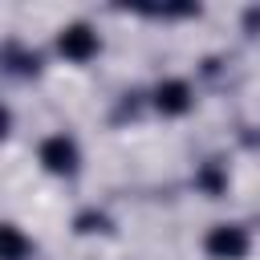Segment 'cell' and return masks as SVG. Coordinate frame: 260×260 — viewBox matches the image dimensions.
I'll list each match as a JSON object with an SVG mask.
<instances>
[{"mask_svg": "<svg viewBox=\"0 0 260 260\" xmlns=\"http://www.w3.org/2000/svg\"><path fill=\"white\" fill-rule=\"evenodd\" d=\"M207 252L219 256V260H240V256L248 252V236H244L240 228H215V232L207 236Z\"/></svg>", "mask_w": 260, "mask_h": 260, "instance_id": "6da1fadb", "label": "cell"}, {"mask_svg": "<svg viewBox=\"0 0 260 260\" xmlns=\"http://www.w3.org/2000/svg\"><path fill=\"white\" fill-rule=\"evenodd\" d=\"M41 162L61 175V171H73V167H77V150H73V142H69L65 134H57V138H49V142L41 146Z\"/></svg>", "mask_w": 260, "mask_h": 260, "instance_id": "7a4b0ae2", "label": "cell"}, {"mask_svg": "<svg viewBox=\"0 0 260 260\" xmlns=\"http://www.w3.org/2000/svg\"><path fill=\"white\" fill-rule=\"evenodd\" d=\"M93 49H98V37H93L85 24H73V28H65V32H61V53H65V57L85 61Z\"/></svg>", "mask_w": 260, "mask_h": 260, "instance_id": "3957f363", "label": "cell"}, {"mask_svg": "<svg viewBox=\"0 0 260 260\" xmlns=\"http://www.w3.org/2000/svg\"><path fill=\"white\" fill-rule=\"evenodd\" d=\"M158 110L162 114H183L187 110V85L183 81H167V85H158Z\"/></svg>", "mask_w": 260, "mask_h": 260, "instance_id": "277c9868", "label": "cell"}, {"mask_svg": "<svg viewBox=\"0 0 260 260\" xmlns=\"http://www.w3.org/2000/svg\"><path fill=\"white\" fill-rule=\"evenodd\" d=\"M24 256V240L16 236V228H4V260H20Z\"/></svg>", "mask_w": 260, "mask_h": 260, "instance_id": "5b68a950", "label": "cell"}]
</instances>
